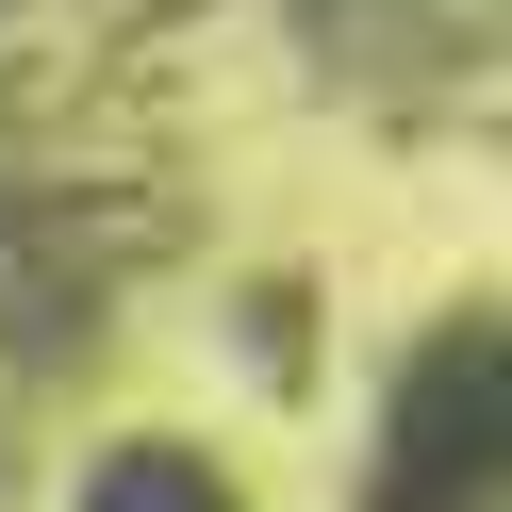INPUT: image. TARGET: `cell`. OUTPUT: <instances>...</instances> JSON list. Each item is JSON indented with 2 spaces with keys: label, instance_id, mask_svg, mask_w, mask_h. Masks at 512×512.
I'll use <instances>...</instances> for the list:
<instances>
[{
  "label": "cell",
  "instance_id": "7a4b0ae2",
  "mask_svg": "<svg viewBox=\"0 0 512 512\" xmlns=\"http://www.w3.org/2000/svg\"><path fill=\"white\" fill-rule=\"evenodd\" d=\"M67 512H248V496H232V463H215V446H182V430H116L100 463H83Z\"/></svg>",
  "mask_w": 512,
  "mask_h": 512
},
{
  "label": "cell",
  "instance_id": "6da1fadb",
  "mask_svg": "<svg viewBox=\"0 0 512 512\" xmlns=\"http://www.w3.org/2000/svg\"><path fill=\"white\" fill-rule=\"evenodd\" d=\"M364 512H512V364H496V314H446V331L397 364L380 446H364Z\"/></svg>",
  "mask_w": 512,
  "mask_h": 512
}]
</instances>
